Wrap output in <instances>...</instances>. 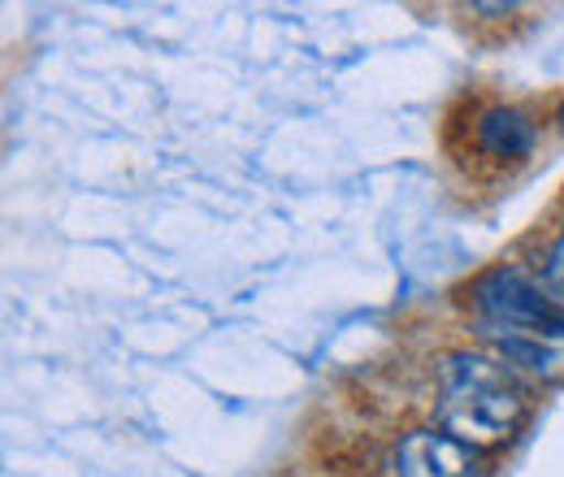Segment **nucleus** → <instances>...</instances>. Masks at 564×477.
Segmentation results:
<instances>
[{
	"label": "nucleus",
	"mask_w": 564,
	"mask_h": 477,
	"mask_svg": "<svg viewBox=\"0 0 564 477\" xmlns=\"http://www.w3.org/2000/svg\"><path fill=\"white\" fill-rule=\"evenodd\" d=\"M499 351L503 360L521 365L525 373H534L539 382H556L564 378V351L547 347V343L530 339V335H499Z\"/></svg>",
	"instance_id": "39448f33"
},
{
	"label": "nucleus",
	"mask_w": 564,
	"mask_h": 477,
	"mask_svg": "<svg viewBox=\"0 0 564 477\" xmlns=\"http://www.w3.org/2000/svg\"><path fill=\"white\" fill-rule=\"evenodd\" d=\"M547 286H552V295L564 304V230L561 239L552 243V252H547Z\"/></svg>",
	"instance_id": "423d86ee"
},
{
	"label": "nucleus",
	"mask_w": 564,
	"mask_h": 477,
	"mask_svg": "<svg viewBox=\"0 0 564 477\" xmlns=\"http://www.w3.org/2000/svg\"><path fill=\"white\" fill-rule=\"evenodd\" d=\"M478 13H517V4H474Z\"/></svg>",
	"instance_id": "0eeeda50"
},
{
	"label": "nucleus",
	"mask_w": 564,
	"mask_h": 477,
	"mask_svg": "<svg viewBox=\"0 0 564 477\" xmlns=\"http://www.w3.org/2000/svg\"><path fill=\"white\" fill-rule=\"evenodd\" d=\"M478 143L487 156H499V161H521L530 156L534 148V122L512 109V105H495L478 118Z\"/></svg>",
	"instance_id": "20e7f679"
},
{
	"label": "nucleus",
	"mask_w": 564,
	"mask_h": 477,
	"mask_svg": "<svg viewBox=\"0 0 564 477\" xmlns=\"http://www.w3.org/2000/svg\"><path fill=\"white\" fill-rule=\"evenodd\" d=\"M395 477H487V460L478 447L452 438L447 430H413L400 438L391 456Z\"/></svg>",
	"instance_id": "7ed1b4c3"
},
{
	"label": "nucleus",
	"mask_w": 564,
	"mask_h": 477,
	"mask_svg": "<svg viewBox=\"0 0 564 477\" xmlns=\"http://www.w3.org/2000/svg\"><path fill=\"white\" fill-rule=\"evenodd\" d=\"M474 308L508 335H543V339H564V308L517 265L487 270L474 282Z\"/></svg>",
	"instance_id": "f03ea898"
},
{
	"label": "nucleus",
	"mask_w": 564,
	"mask_h": 477,
	"mask_svg": "<svg viewBox=\"0 0 564 477\" xmlns=\"http://www.w3.org/2000/svg\"><path fill=\"white\" fill-rule=\"evenodd\" d=\"M525 391L517 378L482 351H452L438 365V425L469 443V447H495L512 438L525 421Z\"/></svg>",
	"instance_id": "f257e3e1"
}]
</instances>
